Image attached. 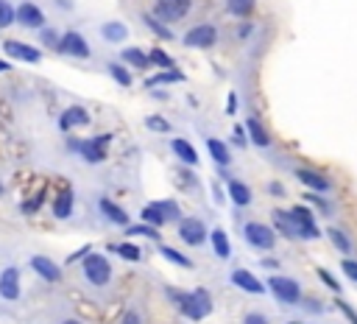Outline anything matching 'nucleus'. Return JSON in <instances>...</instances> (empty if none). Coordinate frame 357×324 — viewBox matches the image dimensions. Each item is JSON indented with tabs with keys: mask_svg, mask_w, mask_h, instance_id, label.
Returning <instances> with one entry per match:
<instances>
[{
	"mask_svg": "<svg viewBox=\"0 0 357 324\" xmlns=\"http://www.w3.org/2000/svg\"><path fill=\"white\" fill-rule=\"evenodd\" d=\"M15 26H20L26 31H39L48 26V20H45V12L34 3V0H23L20 6H15Z\"/></svg>",
	"mask_w": 357,
	"mask_h": 324,
	"instance_id": "9",
	"label": "nucleus"
},
{
	"mask_svg": "<svg viewBox=\"0 0 357 324\" xmlns=\"http://www.w3.org/2000/svg\"><path fill=\"white\" fill-rule=\"evenodd\" d=\"M39 34V42H42V48H50V50H56V45H59V31L53 28V26H45V28H39L37 31Z\"/></svg>",
	"mask_w": 357,
	"mask_h": 324,
	"instance_id": "40",
	"label": "nucleus"
},
{
	"mask_svg": "<svg viewBox=\"0 0 357 324\" xmlns=\"http://www.w3.org/2000/svg\"><path fill=\"white\" fill-rule=\"evenodd\" d=\"M15 26V6L12 0H0V28H12Z\"/></svg>",
	"mask_w": 357,
	"mask_h": 324,
	"instance_id": "42",
	"label": "nucleus"
},
{
	"mask_svg": "<svg viewBox=\"0 0 357 324\" xmlns=\"http://www.w3.org/2000/svg\"><path fill=\"white\" fill-rule=\"evenodd\" d=\"M243 240L251 246V249H260V251H271L276 246V232L271 224H262V221H246L243 224Z\"/></svg>",
	"mask_w": 357,
	"mask_h": 324,
	"instance_id": "6",
	"label": "nucleus"
},
{
	"mask_svg": "<svg viewBox=\"0 0 357 324\" xmlns=\"http://www.w3.org/2000/svg\"><path fill=\"white\" fill-rule=\"evenodd\" d=\"M28 266H31V271L42 280V283H48V285H56V283H61V266L53 260V257H48V254H34L31 260H28Z\"/></svg>",
	"mask_w": 357,
	"mask_h": 324,
	"instance_id": "11",
	"label": "nucleus"
},
{
	"mask_svg": "<svg viewBox=\"0 0 357 324\" xmlns=\"http://www.w3.org/2000/svg\"><path fill=\"white\" fill-rule=\"evenodd\" d=\"M305 202H307V204H313V207H318L321 213H329V210H332V207H329V204H327V202H324V199L318 196V193H310V190H307V196H305Z\"/></svg>",
	"mask_w": 357,
	"mask_h": 324,
	"instance_id": "47",
	"label": "nucleus"
},
{
	"mask_svg": "<svg viewBox=\"0 0 357 324\" xmlns=\"http://www.w3.org/2000/svg\"><path fill=\"white\" fill-rule=\"evenodd\" d=\"M93 123V115L87 106L81 104H70L61 115H59V128L61 132H73V128H87Z\"/></svg>",
	"mask_w": 357,
	"mask_h": 324,
	"instance_id": "13",
	"label": "nucleus"
},
{
	"mask_svg": "<svg viewBox=\"0 0 357 324\" xmlns=\"http://www.w3.org/2000/svg\"><path fill=\"white\" fill-rule=\"evenodd\" d=\"M3 53L15 61H23V64H39L42 61V50L23 42V39H6L3 42Z\"/></svg>",
	"mask_w": 357,
	"mask_h": 324,
	"instance_id": "15",
	"label": "nucleus"
},
{
	"mask_svg": "<svg viewBox=\"0 0 357 324\" xmlns=\"http://www.w3.org/2000/svg\"><path fill=\"white\" fill-rule=\"evenodd\" d=\"M171 151L176 154V160H179L184 168H195V165H198V151L190 146V140L173 137V140H171Z\"/></svg>",
	"mask_w": 357,
	"mask_h": 324,
	"instance_id": "20",
	"label": "nucleus"
},
{
	"mask_svg": "<svg viewBox=\"0 0 357 324\" xmlns=\"http://www.w3.org/2000/svg\"><path fill=\"white\" fill-rule=\"evenodd\" d=\"M238 109V98H235V93H232V98H229V112H235Z\"/></svg>",
	"mask_w": 357,
	"mask_h": 324,
	"instance_id": "57",
	"label": "nucleus"
},
{
	"mask_svg": "<svg viewBox=\"0 0 357 324\" xmlns=\"http://www.w3.org/2000/svg\"><path fill=\"white\" fill-rule=\"evenodd\" d=\"M106 73H109L120 87H131V84H134V76H131V70L126 68L123 61H109V64H106Z\"/></svg>",
	"mask_w": 357,
	"mask_h": 324,
	"instance_id": "28",
	"label": "nucleus"
},
{
	"mask_svg": "<svg viewBox=\"0 0 357 324\" xmlns=\"http://www.w3.org/2000/svg\"><path fill=\"white\" fill-rule=\"evenodd\" d=\"M235 143H238V146H246V143H249V137H246V132H243V126L235 128Z\"/></svg>",
	"mask_w": 357,
	"mask_h": 324,
	"instance_id": "52",
	"label": "nucleus"
},
{
	"mask_svg": "<svg viewBox=\"0 0 357 324\" xmlns=\"http://www.w3.org/2000/svg\"><path fill=\"white\" fill-rule=\"evenodd\" d=\"M59 324H84V321H81V318H76V316H70V318H61Z\"/></svg>",
	"mask_w": 357,
	"mask_h": 324,
	"instance_id": "56",
	"label": "nucleus"
},
{
	"mask_svg": "<svg viewBox=\"0 0 357 324\" xmlns=\"http://www.w3.org/2000/svg\"><path fill=\"white\" fill-rule=\"evenodd\" d=\"M101 37H104L106 42H112V45H120V42H126V37H128V26L120 23V20H109V23L101 26Z\"/></svg>",
	"mask_w": 357,
	"mask_h": 324,
	"instance_id": "26",
	"label": "nucleus"
},
{
	"mask_svg": "<svg viewBox=\"0 0 357 324\" xmlns=\"http://www.w3.org/2000/svg\"><path fill=\"white\" fill-rule=\"evenodd\" d=\"M182 42H184L187 48H193V50L215 48V42H218V28L212 26V23H198V26H193V28L184 31Z\"/></svg>",
	"mask_w": 357,
	"mask_h": 324,
	"instance_id": "8",
	"label": "nucleus"
},
{
	"mask_svg": "<svg viewBox=\"0 0 357 324\" xmlns=\"http://www.w3.org/2000/svg\"><path fill=\"white\" fill-rule=\"evenodd\" d=\"M176 232L187 246H201L206 240V224L195 216H182L176 221Z\"/></svg>",
	"mask_w": 357,
	"mask_h": 324,
	"instance_id": "10",
	"label": "nucleus"
},
{
	"mask_svg": "<svg viewBox=\"0 0 357 324\" xmlns=\"http://www.w3.org/2000/svg\"><path fill=\"white\" fill-rule=\"evenodd\" d=\"M73 210H76V193L70 184H64L50 202V213H53L56 221H67L70 216H73Z\"/></svg>",
	"mask_w": 357,
	"mask_h": 324,
	"instance_id": "16",
	"label": "nucleus"
},
{
	"mask_svg": "<svg viewBox=\"0 0 357 324\" xmlns=\"http://www.w3.org/2000/svg\"><path fill=\"white\" fill-rule=\"evenodd\" d=\"M288 324H302V321H288Z\"/></svg>",
	"mask_w": 357,
	"mask_h": 324,
	"instance_id": "59",
	"label": "nucleus"
},
{
	"mask_svg": "<svg viewBox=\"0 0 357 324\" xmlns=\"http://www.w3.org/2000/svg\"><path fill=\"white\" fill-rule=\"evenodd\" d=\"M160 254L165 257V260H171L173 266H179V269H193V260L187 254H182L179 249H173V246H165V243H160Z\"/></svg>",
	"mask_w": 357,
	"mask_h": 324,
	"instance_id": "30",
	"label": "nucleus"
},
{
	"mask_svg": "<svg viewBox=\"0 0 357 324\" xmlns=\"http://www.w3.org/2000/svg\"><path fill=\"white\" fill-rule=\"evenodd\" d=\"M0 196H6V184H3V179H0Z\"/></svg>",
	"mask_w": 357,
	"mask_h": 324,
	"instance_id": "58",
	"label": "nucleus"
},
{
	"mask_svg": "<svg viewBox=\"0 0 357 324\" xmlns=\"http://www.w3.org/2000/svg\"><path fill=\"white\" fill-rule=\"evenodd\" d=\"M338 305H340V310H343V313H346V318H349V321H351V324H357V313H354V310H351V307H349V305H346V302H338Z\"/></svg>",
	"mask_w": 357,
	"mask_h": 324,
	"instance_id": "51",
	"label": "nucleus"
},
{
	"mask_svg": "<svg viewBox=\"0 0 357 324\" xmlns=\"http://www.w3.org/2000/svg\"><path fill=\"white\" fill-rule=\"evenodd\" d=\"M112 140H115L112 132L87 137V140H81V137H67V151L79 154L87 165H101V162H106V151H109Z\"/></svg>",
	"mask_w": 357,
	"mask_h": 324,
	"instance_id": "1",
	"label": "nucleus"
},
{
	"mask_svg": "<svg viewBox=\"0 0 357 324\" xmlns=\"http://www.w3.org/2000/svg\"><path fill=\"white\" fill-rule=\"evenodd\" d=\"M288 218H291V224H293V235H296V238H302V240H316V238H321V229H318L316 216H313L310 207L296 204V207L288 210Z\"/></svg>",
	"mask_w": 357,
	"mask_h": 324,
	"instance_id": "5",
	"label": "nucleus"
},
{
	"mask_svg": "<svg viewBox=\"0 0 357 324\" xmlns=\"http://www.w3.org/2000/svg\"><path fill=\"white\" fill-rule=\"evenodd\" d=\"M120 61L126 68H137V70H148L151 61H148V53L142 48H123L120 50Z\"/></svg>",
	"mask_w": 357,
	"mask_h": 324,
	"instance_id": "23",
	"label": "nucleus"
},
{
	"mask_svg": "<svg viewBox=\"0 0 357 324\" xmlns=\"http://www.w3.org/2000/svg\"><path fill=\"white\" fill-rule=\"evenodd\" d=\"M187 76L182 73V70H176V68H171V70H165V73H157V76H151L148 82H146V87H157V84H176V82H184Z\"/></svg>",
	"mask_w": 357,
	"mask_h": 324,
	"instance_id": "33",
	"label": "nucleus"
},
{
	"mask_svg": "<svg viewBox=\"0 0 357 324\" xmlns=\"http://www.w3.org/2000/svg\"><path fill=\"white\" fill-rule=\"evenodd\" d=\"M0 73H12V61H6V59H0Z\"/></svg>",
	"mask_w": 357,
	"mask_h": 324,
	"instance_id": "54",
	"label": "nucleus"
},
{
	"mask_svg": "<svg viewBox=\"0 0 357 324\" xmlns=\"http://www.w3.org/2000/svg\"><path fill=\"white\" fill-rule=\"evenodd\" d=\"M327 238L332 240V246H335L340 254H351V238H349L343 229H338V227H327Z\"/></svg>",
	"mask_w": 357,
	"mask_h": 324,
	"instance_id": "31",
	"label": "nucleus"
},
{
	"mask_svg": "<svg viewBox=\"0 0 357 324\" xmlns=\"http://www.w3.org/2000/svg\"><path fill=\"white\" fill-rule=\"evenodd\" d=\"M56 53L70 56V59H90V56H93V48H90V42H87L84 34H79L76 28H67V31L59 37Z\"/></svg>",
	"mask_w": 357,
	"mask_h": 324,
	"instance_id": "7",
	"label": "nucleus"
},
{
	"mask_svg": "<svg viewBox=\"0 0 357 324\" xmlns=\"http://www.w3.org/2000/svg\"><path fill=\"white\" fill-rule=\"evenodd\" d=\"M98 213H101L109 224H115V227H128V213H126L117 202H112L109 196H101V199H98Z\"/></svg>",
	"mask_w": 357,
	"mask_h": 324,
	"instance_id": "19",
	"label": "nucleus"
},
{
	"mask_svg": "<svg viewBox=\"0 0 357 324\" xmlns=\"http://www.w3.org/2000/svg\"><path fill=\"white\" fill-rule=\"evenodd\" d=\"M209 240H212V251H215L218 260H229L232 257V243H229V235L221 227H215L209 232Z\"/></svg>",
	"mask_w": 357,
	"mask_h": 324,
	"instance_id": "24",
	"label": "nucleus"
},
{
	"mask_svg": "<svg viewBox=\"0 0 357 324\" xmlns=\"http://www.w3.org/2000/svg\"><path fill=\"white\" fill-rule=\"evenodd\" d=\"M165 294H168V299L179 307V313H182L184 318H190V321H201V318H204V313L198 310V305H195V299H193V291H182V288L168 285Z\"/></svg>",
	"mask_w": 357,
	"mask_h": 324,
	"instance_id": "12",
	"label": "nucleus"
},
{
	"mask_svg": "<svg viewBox=\"0 0 357 324\" xmlns=\"http://www.w3.org/2000/svg\"><path fill=\"white\" fill-rule=\"evenodd\" d=\"M148 61L154 64V68H160V70H171V68H173L171 53H165L162 48H151V50H148Z\"/></svg>",
	"mask_w": 357,
	"mask_h": 324,
	"instance_id": "39",
	"label": "nucleus"
},
{
	"mask_svg": "<svg viewBox=\"0 0 357 324\" xmlns=\"http://www.w3.org/2000/svg\"><path fill=\"white\" fill-rule=\"evenodd\" d=\"M265 291H271L273 299H279L282 305H302V299H305L302 285L284 274H271L265 283Z\"/></svg>",
	"mask_w": 357,
	"mask_h": 324,
	"instance_id": "3",
	"label": "nucleus"
},
{
	"mask_svg": "<svg viewBox=\"0 0 357 324\" xmlns=\"http://www.w3.org/2000/svg\"><path fill=\"white\" fill-rule=\"evenodd\" d=\"M142 224H148V227H165V218H162V213H160V207L151 202V204H146V207H142Z\"/></svg>",
	"mask_w": 357,
	"mask_h": 324,
	"instance_id": "37",
	"label": "nucleus"
},
{
	"mask_svg": "<svg viewBox=\"0 0 357 324\" xmlns=\"http://www.w3.org/2000/svg\"><path fill=\"white\" fill-rule=\"evenodd\" d=\"M45 199H48V190L42 187V190L37 193V196H31V199H26V202L20 204V213H23V216H37V213L42 210V204H45Z\"/></svg>",
	"mask_w": 357,
	"mask_h": 324,
	"instance_id": "34",
	"label": "nucleus"
},
{
	"mask_svg": "<svg viewBox=\"0 0 357 324\" xmlns=\"http://www.w3.org/2000/svg\"><path fill=\"white\" fill-rule=\"evenodd\" d=\"M193 299H195V305H198V310L204 313V318L212 313V299H209V291L206 288H195L193 291Z\"/></svg>",
	"mask_w": 357,
	"mask_h": 324,
	"instance_id": "41",
	"label": "nucleus"
},
{
	"mask_svg": "<svg viewBox=\"0 0 357 324\" xmlns=\"http://www.w3.org/2000/svg\"><path fill=\"white\" fill-rule=\"evenodd\" d=\"M154 204L160 207V213H162L165 224H171V221H179V218H182V207H179L173 199H160V202H154Z\"/></svg>",
	"mask_w": 357,
	"mask_h": 324,
	"instance_id": "35",
	"label": "nucleus"
},
{
	"mask_svg": "<svg viewBox=\"0 0 357 324\" xmlns=\"http://www.w3.org/2000/svg\"><path fill=\"white\" fill-rule=\"evenodd\" d=\"M271 193H273V196H282V193H284V190L279 187V182H271Z\"/></svg>",
	"mask_w": 357,
	"mask_h": 324,
	"instance_id": "55",
	"label": "nucleus"
},
{
	"mask_svg": "<svg viewBox=\"0 0 357 324\" xmlns=\"http://www.w3.org/2000/svg\"><path fill=\"white\" fill-rule=\"evenodd\" d=\"M316 274H318V280H321V283H324V285H327L329 291H335V294H340V285H338V280H335V277H332V274H329L327 269H318Z\"/></svg>",
	"mask_w": 357,
	"mask_h": 324,
	"instance_id": "46",
	"label": "nucleus"
},
{
	"mask_svg": "<svg viewBox=\"0 0 357 324\" xmlns=\"http://www.w3.org/2000/svg\"><path fill=\"white\" fill-rule=\"evenodd\" d=\"M109 251H115L117 257H123V260H128V263H139L142 260V249L137 243H131V240L115 243V246H109Z\"/></svg>",
	"mask_w": 357,
	"mask_h": 324,
	"instance_id": "27",
	"label": "nucleus"
},
{
	"mask_svg": "<svg viewBox=\"0 0 357 324\" xmlns=\"http://www.w3.org/2000/svg\"><path fill=\"white\" fill-rule=\"evenodd\" d=\"M254 6H257V0H226V12L240 20H246L254 12Z\"/></svg>",
	"mask_w": 357,
	"mask_h": 324,
	"instance_id": "32",
	"label": "nucleus"
},
{
	"mask_svg": "<svg viewBox=\"0 0 357 324\" xmlns=\"http://www.w3.org/2000/svg\"><path fill=\"white\" fill-rule=\"evenodd\" d=\"M240 324H271V318L265 313H260V310H246Z\"/></svg>",
	"mask_w": 357,
	"mask_h": 324,
	"instance_id": "45",
	"label": "nucleus"
},
{
	"mask_svg": "<svg viewBox=\"0 0 357 324\" xmlns=\"http://www.w3.org/2000/svg\"><path fill=\"white\" fill-rule=\"evenodd\" d=\"M226 190H229V199H232L238 207H249V204H251V187H249L243 179H229V182H226Z\"/></svg>",
	"mask_w": 357,
	"mask_h": 324,
	"instance_id": "25",
	"label": "nucleus"
},
{
	"mask_svg": "<svg viewBox=\"0 0 357 324\" xmlns=\"http://www.w3.org/2000/svg\"><path fill=\"white\" fill-rule=\"evenodd\" d=\"M271 227H273V232H282L284 238H296L288 213H282V210H273V224H271Z\"/></svg>",
	"mask_w": 357,
	"mask_h": 324,
	"instance_id": "36",
	"label": "nucleus"
},
{
	"mask_svg": "<svg viewBox=\"0 0 357 324\" xmlns=\"http://www.w3.org/2000/svg\"><path fill=\"white\" fill-rule=\"evenodd\" d=\"M142 23L148 26V31H151L154 37H160V39H165V42H173V39H176V34H173L165 23H160L154 15H142Z\"/></svg>",
	"mask_w": 357,
	"mask_h": 324,
	"instance_id": "29",
	"label": "nucleus"
},
{
	"mask_svg": "<svg viewBox=\"0 0 357 324\" xmlns=\"http://www.w3.org/2000/svg\"><path fill=\"white\" fill-rule=\"evenodd\" d=\"M190 12H193V0H154V9H151V15L165 26L187 20Z\"/></svg>",
	"mask_w": 357,
	"mask_h": 324,
	"instance_id": "4",
	"label": "nucleus"
},
{
	"mask_svg": "<svg viewBox=\"0 0 357 324\" xmlns=\"http://www.w3.org/2000/svg\"><path fill=\"white\" fill-rule=\"evenodd\" d=\"M246 137H249L257 149H268V146H271V135H268V128H265L257 117H246Z\"/></svg>",
	"mask_w": 357,
	"mask_h": 324,
	"instance_id": "21",
	"label": "nucleus"
},
{
	"mask_svg": "<svg viewBox=\"0 0 357 324\" xmlns=\"http://www.w3.org/2000/svg\"><path fill=\"white\" fill-rule=\"evenodd\" d=\"M23 296V277L17 266H6L0 271V299L3 302H17Z\"/></svg>",
	"mask_w": 357,
	"mask_h": 324,
	"instance_id": "14",
	"label": "nucleus"
},
{
	"mask_svg": "<svg viewBox=\"0 0 357 324\" xmlns=\"http://www.w3.org/2000/svg\"><path fill=\"white\" fill-rule=\"evenodd\" d=\"M296 179H299L310 193H318V196H324V193H329V190L335 187L329 176H324V173H318V171H313V168H296Z\"/></svg>",
	"mask_w": 357,
	"mask_h": 324,
	"instance_id": "17",
	"label": "nucleus"
},
{
	"mask_svg": "<svg viewBox=\"0 0 357 324\" xmlns=\"http://www.w3.org/2000/svg\"><path fill=\"white\" fill-rule=\"evenodd\" d=\"M229 280H232L235 288H240V291H246V294H251V296L265 294V283H260L257 274H251L249 269H235V271L229 274Z\"/></svg>",
	"mask_w": 357,
	"mask_h": 324,
	"instance_id": "18",
	"label": "nucleus"
},
{
	"mask_svg": "<svg viewBox=\"0 0 357 324\" xmlns=\"http://www.w3.org/2000/svg\"><path fill=\"white\" fill-rule=\"evenodd\" d=\"M90 251H93V246H81L76 254H70V257H67V263H79V260H84V257H87Z\"/></svg>",
	"mask_w": 357,
	"mask_h": 324,
	"instance_id": "49",
	"label": "nucleus"
},
{
	"mask_svg": "<svg viewBox=\"0 0 357 324\" xmlns=\"http://www.w3.org/2000/svg\"><path fill=\"white\" fill-rule=\"evenodd\" d=\"M340 271H343L351 283H357V260H349V257H346V260L340 263Z\"/></svg>",
	"mask_w": 357,
	"mask_h": 324,
	"instance_id": "48",
	"label": "nucleus"
},
{
	"mask_svg": "<svg viewBox=\"0 0 357 324\" xmlns=\"http://www.w3.org/2000/svg\"><path fill=\"white\" fill-rule=\"evenodd\" d=\"M81 277H84V283L93 285V288H106V285L112 283V277H115V269H112V263H109L106 254L90 251L84 260H81Z\"/></svg>",
	"mask_w": 357,
	"mask_h": 324,
	"instance_id": "2",
	"label": "nucleus"
},
{
	"mask_svg": "<svg viewBox=\"0 0 357 324\" xmlns=\"http://www.w3.org/2000/svg\"><path fill=\"white\" fill-rule=\"evenodd\" d=\"M251 34H254V26H251V23H249V20H246V23H240V26H238V37H240V39H249V37H251Z\"/></svg>",
	"mask_w": 357,
	"mask_h": 324,
	"instance_id": "50",
	"label": "nucleus"
},
{
	"mask_svg": "<svg viewBox=\"0 0 357 324\" xmlns=\"http://www.w3.org/2000/svg\"><path fill=\"white\" fill-rule=\"evenodd\" d=\"M146 126L151 128V132H160V135H168V132H171V123H168L162 115H148V117H146Z\"/></svg>",
	"mask_w": 357,
	"mask_h": 324,
	"instance_id": "43",
	"label": "nucleus"
},
{
	"mask_svg": "<svg viewBox=\"0 0 357 324\" xmlns=\"http://www.w3.org/2000/svg\"><path fill=\"white\" fill-rule=\"evenodd\" d=\"M126 235H131V238H151V240H157L160 243V229L157 227H148V224H128L126 227Z\"/></svg>",
	"mask_w": 357,
	"mask_h": 324,
	"instance_id": "38",
	"label": "nucleus"
},
{
	"mask_svg": "<svg viewBox=\"0 0 357 324\" xmlns=\"http://www.w3.org/2000/svg\"><path fill=\"white\" fill-rule=\"evenodd\" d=\"M56 3H59V9H64V12L73 9V0H56Z\"/></svg>",
	"mask_w": 357,
	"mask_h": 324,
	"instance_id": "53",
	"label": "nucleus"
},
{
	"mask_svg": "<svg viewBox=\"0 0 357 324\" xmlns=\"http://www.w3.org/2000/svg\"><path fill=\"white\" fill-rule=\"evenodd\" d=\"M117 324H146V318H142V313L137 307H128L120 313V321Z\"/></svg>",
	"mask_w": 357,
	"mask_h": 324,
	"instance_id": "44",
	"label": "nucleus"
},
{
	"mask_svg": "<svg viewBox=\"0 0 357 324\" xmlns=\"http://www.w3.org/2000/svg\"><path fill=\"white\" fill-rule=\"evenodd\" d=\"M206 151H209L212 162H215L218 168H226V165L232 162V151H229V146H226L224 140H218V137H206Z\"/></svg>",
	"mask_w": 357,
	"mask_h": 324,
	"instance_id": "22",
	"label": "nucleus"
}]
</instances>
